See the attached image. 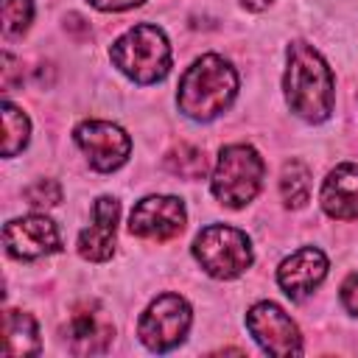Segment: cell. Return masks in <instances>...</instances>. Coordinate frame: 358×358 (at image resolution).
<instances>
[{"label": "cell", "mask_w": 358, "mask_h": 358, "mask_svg": "<svg viewBox=\"0 0 358 358\" xmlns=\"http://www.w3.org/2000/svg\"><path fill=\"white\" fill-rule=\"evenodd\" d=\"M3 338L8 358H25L39 352V330L31 313L25 310H6L3 316Z\"/></svg>", "instance_id": "cell-15"}, {"label": "cell", "mask_w": 358, "mask_h": 358, "mask_svg": "<svg viewBox=\"0 0 358 358\" xmlns=\"http://www.w3.org/2000/svg\"><path fill=\"white\" fill-rule=\"evenodd\" d=\"M280 193H282V201L285 207H305V201L310 199V171L305 162L299 159H288L282 165V173H280Z\"/></svg>", "instance_id": "cell-16"}, {"label": "cell", "mask_w": 358, "mask_h": 358, "mask_svg": "<svg viewBox=\"0 0 358 358\" xmlns=\"http://www.w3.org/2000/svg\"><path fill=\"white\" fill-rule=\"evenodd\" d=\"M3 241H6V252L20 260H36L59 252L62 246L56 224L45 215H22L8 221L3 229Z\"/></svg>", "instance_id": "cell-10"}, {"label": "cell", "mask_w": 358, "mask_h": 358, "mask_svg": "<svg viewBox=\"0 0 358 358\" xmlns=\"http://www.w3.org/2000/svg\"><path fill=\"white\" fill-rule=\"evenodd\" d=\"M31 134V120L25 117L22 109H17L14 103H3V157H14L25 148Z\"/></svg>", "instance_id": "cell-17"}, {"label": "cell", "mask_w": 358, "mask_h": 358, "mask_svg": "<svg viewBox=\"0 0 358 358\" xmlns=\"http://www.w3.org/2000/svg\"><path fill=\"white\" fill-rule=\"evenodd\" d=\"M193 257L201 263V268L210 277L232 280L252 266V241L246 238V232L235 227L210 224L196 235Z\"/></svg>", "instance_id": "cell-5"}, {"label": "cell", "mask_w": 358, "mask_h": 358, "mask_svg": "<svg viewBox=\"0 0 358 358\" xmlns=\"http://www.w3.org/2000/svg\"><path fill=\"white\" fill-rule=\"evenodd\" d=\"M319 201L330 218H338V221L358 218V165L344 162L333 168L322 182Z\"/></svg>", "instance_id": "cell-13"}, {"label": "cell", "mask_w": 358, "mask_h": 358, "mask_svg": "<svg viewBox=\"0 0 358 358\" xmlns=\"http://www.w3.org/2000/svg\"><path fill=\"white\" fill-rule=\"evenodd\" d=\"M112 64L137 84L162 81L171 70V45L162 28L134 25L109 48Z\"/></svg>", "instance_id": "cell-3"}, {"label": "cell", "mask_w": 358, "mask_h": 358, "mask_svg": "<svg viewBox=\"0 0 358 358\" xmlns=\"http://www.w3.org/2000/svg\"><path fill=\"white\" fill-rule=\"evenodd\" d=\"M120 204L112 196H101L92 204V224L78 235V255L92 263H103L115 255V232H117Z\"/></svg>", "instance_id": "cell-11"}, {"label": "cell", "mask_w": 358, "mask_h": 358, "mask_svg": "<svg viewBox=\"0 0 358 358\" xmlns=\"http://www.w3.org/2000/svg\"><path fill=\"white\" fill-rule=\"evenodd\" d=\"M235 92H238V76L232 64L215 53H207L185 70L179 81L176 103L179 112L187 115L190 120L207 123L229 109Z\"/></svg>", "instance_id": "cell-2"}, {"label": "cell", "mask_w": 358, "mask_h": 358, "mask_svg": "<svg viewBox=\"0 0 358 358\" xmlns=\"http://www.w3.org/2000/svg\"><path fill=\"white\" fill-rule=\"evenodd\" d=\"M92 8L98 11H126V8H134L140 6L143 0H87Z\"/></svg>", "instance_id": "cell-22"}, {"label": "cell", "mask_w": 358, "mask_h": 358, "mask_svg": "<svg viewBox=\"0 0 358 358\" xmlns=\"http://www.w3.org/2000/svg\"><path fill=\"white\" fill-rule=\"evenodd\" d=\"M282 90L291 112L308 123H322L333 112V73L327 62L308 45H288V64L282 76Z\"/></svg>", "instance_id": "cell-1"}, {"label": "cell", "mask_w": 358, "mask_h": 358, "mask_svg": "<svg viewBox=\"0 0 358 358\" xmlns=\"http://www.w3.org/2000/svg\"><path fill=\"white\" fill-rule=\"evenodd\" d=\"M246 327L255 336V341L268 355H299L302 352V336L299 327L291 322V316L274 305V302H257L246 313Z\"/></svg>", "instance_id": "cell-8"}, {"label": "cell", "mask_w": 358, "mask_h": 358, "mask_svg": "<svg viewBox=\"0 0 358 358\" xmlns=\"http://www.w3.org/2000/svg\"><path fill=\"white\" fill-rule=\"evenodd\" d=\"M34 20V3L31 0H3V34L20 36L28 31Z\"/></svg>", "instance_id": "cell-19"}, {"label": "cell", "mask_w": 358, "mask_h": 358, "mask_svg": "<svg viewBox=\"0 0 358 358\" xmlns=\"http://www.w3.org/2000/svg\"><path fill=\"white\" fill-rule=\"evenodd\" d=\"M187 213L176 196H145L129 215V232L148 241H171L185 229Z\"/></svg>", "instance_id": "cell-9"}, {"label": "cell", "mask_w": 358, "mask_h": 358, "mask_svg": "<svg viewBox=\"0 0 358 358\" xmlns=\"http://www.w3.org/2000/svg\"><path fill=\"white\" fill-rule=\"evenodd\" d=\"M115 336V327L101 316L95 313L90 305L84 308H76L67 327H64V338L70 341V350L76 355H95V352H103L109 347Z\"/></svg>", "instance_id": "cell-14"}, {"label": "cell", "mask_w": 358, "mask_h": 358, "mask_svg": "<svg viewBox=\"0 0 358 358\" xmlns=\"http://www.w3.org/2000/svg\"><path fill=\"white\" fill-rule=\"evenodd\" d=\"M274 0H241V6L243 8H249V11H263V8H268Z\"/></svg>", "instance_id": "cell-23"}, {"label": "cell", "mask_w": 358, "mask_h": 358, "mask_svg": "<svg viewBox=\"0 0 358 358\" xmlns=\"http://www.w3.org/2000/svg\"><path fill=\"white\" fill-rule=\"evenodd\" d=\"M22 196L31 207H56L62 201V187L56 179H36L34 185L25 187Z\"/></svg>", "instance_id": "cell-20"}, {"label": "cell", "mask_w": 358, "mask_h": 358, "mask_svg": "<svg viewBox=\"0 0 358 358\" xmlns=\"http://www.w3.org/2000/svg\"><path fill=\"white\" fill-rule=\"evenodd\" d=\"M324 274H327V257L319 249L305 246L280 263L277 282L291 299H302L313 294V288L324 280Z\"/></svg>", "instance_id": "cell-12"}, {"label": "cell", "mask_w": 358, "mask_h": 358, "mask_svg": "<svg viewBox=\"0 0 358 358\" xmlns=\"http://www.w3.org/2000/svg\"><path fill=\"white\" fill-rule=\"evenodd\" d=\"M341 305H344L352 316H358V271H352V274L341 282Z\"/></svg>", "instance_id": "cell-21"}, {"label": "cell", "mask_w": 358, "mask_h": 358, "mask_svg": "<svg viewBox=\"0 0 358 358\" xmlns=\"http://www.w3.org/2000/svg\"><path fill=\"white\" fill-rule=\"evenodd\" d=\"M190 319H193L190 305L179 294H162L140 316L137 336L151 352H168L185 341L190 330Z\"/></svg>", "instance_id": "cell-6"}, {"label": "cell", "mask_w": 358, "mask_h": 358, "mask_svg": "<svg viewBox=\"0 0 358 358\" xmlns=\"http://www.w3.org/2000/svg\"><path fill=\"white\" fill-rule=\"evenodd\" d=\"M165 168L182 179H201L207 173V159L204 151H199L196 145L179 143L165 154Z\"/></svg>", "instance_id": "cell-18"}, {"label": "cell", "mask_w": 358, "mask_h": 358, "mask_svg": "<svg viewBox=\"0 0 358 358\" xmlns=\"http://www.w3.org/2000/svg\"><path fill=\"white\" fill-rule=\"evenodd\" d=\"M73 137L78 148L87 154V162L101 173L117 171L129 159V151H131L129 134L120 126L106 123V120H84L76 126Z\"/></svg>", "instance_id": "cell-7"}, {"label": "cell", "mask_w": 358, "mask_h": 358, "mask_svg": "<svg viewBox=\"0 0 358 358\" xmlns=\"http://www.w3.org/2000/svg\"><path fill=\"white\" fill-rule=\"evenodd\" d=\"M263 171H266L263 157L252 145L246 143L227 145L221 148L213 171V196L229 210L246 207L263 185Z\"/></svg>", "instance_id": "cell-4"}]
</instances>
